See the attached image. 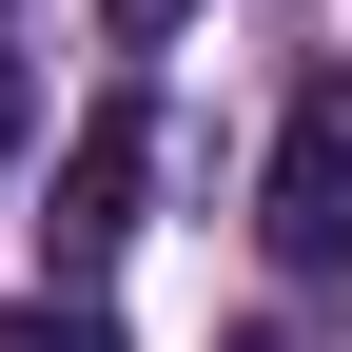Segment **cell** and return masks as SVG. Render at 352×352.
<instances>
[{"instance_id": "cell-1", "label": "cell", "mask_w": 352, "mask_h": 352, "mask_svg": "<svg viewBox=\"0 0 352 352\" xmlns=\"http://www.w3.org/2000/svg\"><path fill=\"white\" fill-rule=\"evenodd\" d=\"M138 176H157V98H98L59 138V196H39V274L59 294H98V254L138 235Z\"/></svg>"}, {"instance_id": "cell-2", "label": "cell", "mask_w": 352, "mask_h": 352, "mask_svg": "<svg viewBox=\"0 0 352 352\" xmlns=\"http://www.w3.org/2000/svg\"><path fill=\"white\" fill-rule=\"evenodd\" d=\"M274 274L352 294V78H314L294 138H274Z\"/></svg>"}, {"instance_id": "cell-3", "label": "cell", "mask_w": 352, "mask_h": 352, "mask_svg": "<svg viewBox=\"0 0 352 352\" xmlns=\"http://www.w3.org/2000/svg\"><path fill=\"white\" fill-rule=\"evenodd\" d=\"M0 352H118V333H98V294H39V314H0Z\"/></svg>"}, {"instance_id": "cell-4", "label": "cell", "mask_w": 352, "mask_h": 352, "mask_svg": "<svg viewBox=\"0 0 352 352\" xmlns=\"http://www.w3.org/2000/svg\"><path fill=\"white\" fill-rule=\"evenodd\" d=\"M98 20H118V39H176V20H196V0H98Z\"/></svg>"}, {"instance_id": "cell-5", "label": "cell", "mask_w": 352, "mask_h": 352, "mask_svg": "<svg viewBox=\"0 0 352 352\" xmlns=\"http://www.w3.org/2000/svg\"><path fill=\"white\" fill-rule=\"evenodd\" d=\"M20 138H39V98H20V59H0V157H20Z\"/></svg>"}]
</instances>
